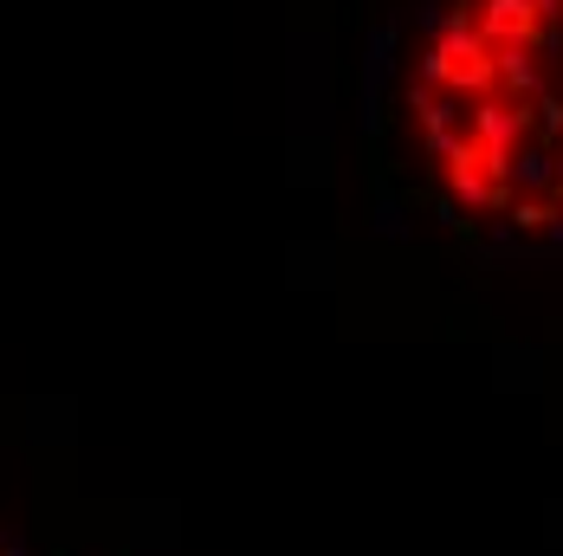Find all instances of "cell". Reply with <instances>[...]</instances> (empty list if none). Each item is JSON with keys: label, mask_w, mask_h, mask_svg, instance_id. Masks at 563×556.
<instances>
[{"label": "cell", "mask_w": 563, "mask_h": 556, "mask_svg": "<svg viewBox=\"0 0 563 556\" xmlns=\"http://www.w3.org/2000/svg\"><path fill=\"white\" fill-rule=\"evenodd\" d=\"M511 246H518V226H511V221L486 226V253H511Z\"/></svg>", "instance_id": "obj_1"}, {"label": "cell", "mask_w": 563, "mask_h": 556, "mask_svg": "<svg viewBox=\"0 0 563 556\" xmlns=\"http://www.w3.org/2000/svg\"><path fill=\"white\" fill-rule=\"evenodd\" d=\"M544 246H551V253H563V208L551 214V226H544Z\"/></svg>", "instance_id": "obj_2"}, {"label": "cell", "mask_w": 563, "mask_h": 556, "mask_svg": "<svg viewBox=\"0 0 563 556\" xmlns=\"http://www.w3.org/2000/svg\"><path fill=\"white\" fill-rule=\"evenodd\" d=\"M0 556H26V544H7V551H0Z\"/></svg>", "instance_id": "obj_3"}]
</instances>
